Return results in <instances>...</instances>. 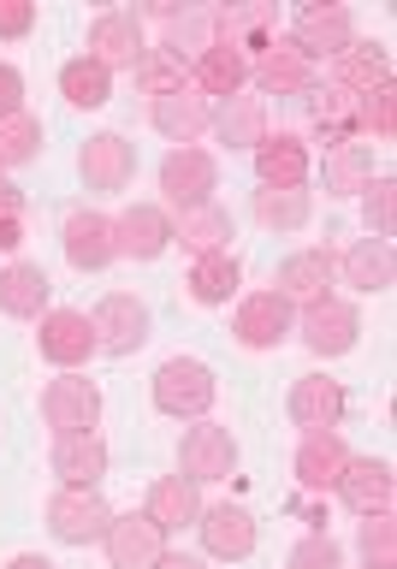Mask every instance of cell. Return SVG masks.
<instances>
[{"mask_svg":"<svg viewBox=\"0 0 397 569\" xmlns=\"http://www.w3.org/2000/svg\"><path fill=\"white\" fill-rule=\"evenodd\" d=\"M155 409L172 421H208L214 398H220V380H214L208 362H196V356H172V362L155 368Z\"/></svg>","mask_w":397,"mask_h":569,"instance_id":"1","label":"cell"},{"mask_svg":"<svg viewBox=\"0 0 397 569\" xmlns=\"http://www.w3.org/2000/svg\"><path fill=\"white\" fill-rule=\"evenodd\" d=\"M214 190H220V160H214L202 142L167 149V160H160V208L167 213L202 208V202H214Z\"/></svg>","mask_w":397,"mask_h":569,"instance_id":"2","label":"cell"},{"mask_svg":"<svg viewBox=\"0 0 397 569\" xmlns=\"http://www.w3.org/2000/svg\"><path fill=\"white\" fill-rule=\"evenodd\" d=\"M113 516L119 510L101 498V487H60L48 498V533L60 546H101V533Z\"/></svg>","mask_w":397,"mask_h":569,"instance_id":"3","label":"cell"},{"mask_svg":"<svg viewBox=\"0 0 397 569\" xmlns=\"http://www.w3.org/2000/svg\"><path fill=\"white\" fill-rule=\"evenodd\" d=\"M297 338L309 356H320V362H338V356H350L363 345V309L345 297H327V302H315V309L297 315Z\"/></svg>","mask_w":397,"mask_h":569,"instance_id":"4","label":"cell"},{"mask_svg":"<svg viewBox=\"0 0 397 569\" xmlns=\"http://www.w3.org/2000/svg\"><path fill=\"white\" fill-rule=\"evenodd\" d=\"M101 551H107V563H113V569H160V558L172 551V533L160 528L149 510H125V516L107 522Z\"/></svg>","mask_w":397,"mask_h":569,"instance_id":"5","label":"cell"},{"mask_svg":"<svg viewBox=\"0 0 397 569\" xmlns=\"http://www.w3.org/2000/svg\"><path fill=\"white\" fill-rule=\"evenodd\" d=\"M178 475L196 480V487H214V480L238 475V439L220 421H190L185 439H178Z\"/></svg>","mask_w":397,"mask_h":569,"instance_id":"6","label":"cell"},{"mask_svg":"<svg viewBox=\"0 0 397 569\" xmlns=\"http://www.w3.org/2000/svg\"><path fill=\"white\" fill-rule=\"evenodd\" d=\"M78 178H83L89 196L131 190V178H137V142L125 137V131H96L78 149Z\"/></svg>","mask_w":397,"mask_h":569,"instance_id":"7","label":"cell"},{"mask_svg":"<svg viewBox=\"0 0 397 569\" xmlns=\"http://www.w3.org/2000/svg\"><path fill=\"white\" fill-rule=\"evenodd\" d=\"M231 338H238L244 350H279V345L297 338V309L279 291H249V297H238Z\"/></svg>","mask_w":397,"mask_h":569,"instance_id":"8","label":"cell"},{"mask_svg":"<svg viewBox=\"0 0 397 569\" xmlns=\"http://www.w3.org/2000/svg\"><path fill=\"white\" fill-rule=\"evenodd\" d=\"M315 78H320V66L291 42V36H267L261 53L249 60V83H256V96H291L297 101Z\"/></svg>","mask_w":397,"mask_h":569,"instance_id":"9","label":"cell"},{"mask_svg":"<svg viewBox=\"0 0 397 569\" xmlns=\"http://www.w3.org/2000/svg\"><path fill=\"white\" fill-rule=\"evenodd\" d=\"M36 327H42L36 332V350H42V362H53L60 373H83L89 356H101L96 327H89L83 309H48Z\"/></svg>","mask_w":397,"mask_h":569,"instance_id":"10","label":"cell"},{"mask_svg":"<svg viewBox=\"0 0 397 569\" xmlns=\"http://www.w3.org/2000/svg\"><path fill=\"white\" fill-rule=\"evenodd\" d=\"M89 327H96V345L107 356H137L142 345H149V302H142L137 291H107L96 302V315H89Z\"/></svg>","mask_w":397,"mask_h":569,"instance_id":"11","label":"cell"},{"mask_svg":"<svg viewBox=\"0 0 397 569\" xmlns=\"http://www.w3.org/2000/svg\"><path fill=\"white\" fill-rule=\"evenodd\" d=\"M285 36H291L315 66L320 60L333 66L338 53L356 42V18H350V7H338V0H327V7L315 0V7H297V18H291V30H285Z\"/></svg>","mask_w":397,"mask_h":569,"instance_id":"12","label":"cell"},{"mask_svg":"<svg viewBox=\"0 0 397 569\" xmlns=\"http://www.w3.org/2000/svg\"><path fill=\"white\" fill-rule=\"evenodd\" d=\"M42 421L53 433H96L101 427V386L83 373H60L42 386Z\"/></svg>","mask_w":397,"mask_h":569,"instance_id":"13","label":"cell"},{"mask_svg":"<svg viewBox=\"0 0 397 569\" xmlns=\"http://www.w3.org/2000/svg\"><path fill=\"white\" fill-rule=\"evenodd\" d=\"M333 279H338V256L333 249H291L274 273V291L291 302V309H315V302L333 297Z\"/></svg>","mask_w":397,"mask_h":569,"instance_id":"14","label":"cell"},{"mask_svg":"<svg viewBox=\"0 0 397 569\" xmlns=\"http://www.w3.org/2000/svg\"><path fill=\"white\" fill-rule=\"evenodd\" d=\"M113 249L119 261H160L172 249V213L160 202H131L113 213Z\"/></svg>","mask_w":397,"mask_h":569,"instance_id":"15","label":"cell"},{"mask_svg":"<svg viewBox=\"0 0 397 569\" xmlns=\"http://www.w3.org/2000/svg\"><path fill=\"white\" fill-rule=\"evenodd\" d=\"M196 533H202V551L220 563H244V558H256V546H261V528L244 505H202Z\"/></svg>","mask_w":397,"mask_h":569,"instance_id":"16","label":"cell"},{"mask_svg":"<svg viewBox=\"0 0 397 569\" xmlns=\"http://www.w3.org/2000/svg\"><path fill=\"white\" fill-rule=\"evenodd\" d=\"M285 416L302 433H327V427L345 421V380H333V373H297L291 391H285Z\"/></svg>","mask_w":397,"mask_h":569,"instance_id":"17","label":"cell"},{"mask_svg":"<svg viewBox=\"0 0 397 569\" xmlns=\"http://www.w3.org/2000/svg\"><path fill=\"white\" fill-rule=\"evenodd\" d=\"M333 492L345 498L350 516H391V505H397V475H391L386 457H350Z\"/></svg>","mask_w":397,"mask_h":569,"instance_id":"18","label":"cell"},{"mask_svg":"<svg viewBox=\"0 0 397 569\" xmlns=\"http://www.w3.org/2000/svg\"><path fill=\"white\" fill-rule=\"evenodd\" d=\"M60 249H66V261L78 267V273H101V267H113L119 261V249H113V213H101V208L66 213Z\"/></svg>","mask_w":397,"mask_h":569,"instance_id":"19","label":"cell"},{"mask_svg":"<svg viewBox=\"0 0 397 569\" xmlns=\"http://www.w3.org/2000/svg\"><path fill=\"white\" fill-rule=\"evenodd\" d=\"M249 160H256V178L267 190L309 184V172H315V154H309V137L302 131H267L256 149H249Z\"/></svg>","mask_w":397,"mask_h":569,"instance_id":"20","label":"cell"},{"mask_svg":"<svg viewBox=\"0 0 397 569\" xmlns=\"http://www.w3.org/2000/svg\"><path fill=\"white\" fill-rule=\"evenodd\" d=\"M142 48H149L142 12H101L96 24H89V42H83V53L107 71H131L142 60Z\"/></svg>","mask_w":397,"mask_h":569,"instance_id":"21","label":"cell"},{"mask_svg":"<svg viewBox=\"0 0 397 569\" xmlns=\"http://www.w3.org/2000/svg\"><path fill=\"white\" fill-rule=\"evenodd\" d=\"M350 457H356V451L345 445V433H338V427H327V433H302L297 457H291V475H297L302 492H333Z\"/></svg>","mask_w":397,"mask_h":569,"instance_id":"22","label":"cell"},{"mask_svg":"<svg viewBox=\"0 0 397 569\" xmlns=\"http://www.w3.org/2000/svg\"><path fill=\"white\" fill-rule=\"evenodd\" d=\"M107 439L101 433H53V451H48V469L60 487H101L107 475Z\"/></svg>","mask_w":397,"mask_h":569,"instance_id":"23","label":"cell"},{"mask_svg":"<svg viewBox=\"0 0 397 569\" xmlns=\"http://www.w3.org/2000/svg\"><path fill=\"white\" fill-rule=\"evenodd\" d=\"M208 131H214V142H220V149L249 154V149L267 137V101L256 96V89H244V96H231V101H214Z\"/></svg>","mask_w":397,"mask_h":569,"instance_id":"24","label":"cell"},{"mask_svg":"<svg viewBox=\"0 0 397 569\" xmlns=\"http://www.w3.org/2000/svg\"><path fill=\"white\" fill-rule=\"evenodd\" d=\"M208 119H214V101H202L196 89H172V96L149 101V124L172 149H190V142L208 137Z\"/></svg>","mask_w":397,"mask_h":569,"instance_id":"25","label":"cell"},{"mask_svg":"<svg viewBox=\"0 0 397 569\" xmlns=\"http://www.w3.org/2000/svg\"><path fill=\"white\" fill-rule=\"evenodd\" d=\"M190 89L202 101H231L249 89V53L231 42H214L202 60H190Z\"/></svg>","mask_w":397,"mask_h":569,"instance_id":"26","label":"cell"},{"mask_svg":"<svg viewBox=\"0 0 397 569\" xmlns=\"http://www.w3.org/2000/svg\"><path fill=\"white\" fill-rule=\"evenodd\" d=\"M297 107H302V124H309L315 137H327V149H333V142H345V137H356V96H345L338 83L315 78L297 96Z\"/></svg>","mask_w":397,"mask_h":569,"instance_id":"27","label":"cell"},{"mask_svg":"<svg viewBox=\"0 0 397 569\" xmlns=\"http://www.w3.org/2000/svg\"><path fill=\"white\" fill-rule=\"evenodd\" d=\"M338 279L363 297H386L397 284V249L380 243V238H356L345 256H338Z\"/></svg>","mask_w":397,"mask_h":569,"instance_id":"28","label":"cell"},{"mask_svg":"<svg viewBox=\"0 0 397 569\" xmlns=\"http://www.w3.org/2000/svg\"><path fill=\"white\" fill-rule=\"evenodd\" d=\"M327 83H338L345 96H374V89H386L391 83V48L386 42H363V36H356V42L333 60V78Z\"/></svg>","mask_w":397,"mask_h":569,"instance_id":"29","label":"cell"},{"mask_svg":"<svg viewBox=\"0 0 397 569\" xmlns=\"http://www.w3.org/2000/svg\"><path fill=\"white\" fill-rule=\"evenodd\" d=\"M53 297V279L36 261H7L0 267V315L7 320H42Z\"/></svg>","mask_w":397,"mask_h":569,"instance_id":"30","label":"cell"},{"mask_svg":"<svg viewBox=\"0 0 397 569\" xmlns=\"http://www.w3.org/2000/svg\"><path fill=\"white\" fill-rule=\"evenodd\" d=\"M231 238H238V226H231V213L220 202H202V208H185L172 220V243H185L196 261L202 256H220V249H231Z\"/></svg>","mask_w":397,"mask_h":569,"instance_id":"31","label":"cell"},{"mask_svg":"<svg viewBox=\"0 0 397 569\" xmlns=\"http://www.w3.org/2000/svg\"><path fill=\"white\" fill-rule=\"evenodd\" d=\"M368 178H374V149L363 137L333 142L327 160H320V184H327V196H363Z\"/></svg>","mask_w":397,"mask_h":569,"instance_id":"32","label":"cell"},{"mask_svg":"<svg viewBox=\"0 0 397 569\" xmlns=\"http://www.w3.org/2000/svg\"><path fill=\"white\" fill-rule=\"evenodd\" d=\"M142 510H149L167 533L196 528V516H202V487L185 480V475H160L155 487H149V505H142Z\"/></svg>","mask_w":397,"mask_h":569,"instance_id":"33","label":"cell"},{"mask_svg":"<svg viewBox=\"0 0 397 569\" xmlns=\"http://www.w3.org/2000/svg\"><path fill=\"white\" fill-rule=\"evenodd\" d=\"M315 220V190L309 184H291V190H256V226L261 231H279V238H291Z\"/></svg>","mask_w":397,"mask_h":569,"instance_id":"34","label":"cell"},{"mask_svg":"<svg viewBox=\"0 0 397 569\" xmlns=\"http://www.w3.org/2000/svg\"><path fill=\"white\" fill-rule=\"evenodd\" d=\"M190 297L202 302V309H226L231 297H238V284H244V261L231 256V249H220V256H202V261H190Z\"/></svg>","mask_w":397,"mask_h":569,"instance_id":"35","label":"cell"},{"mask_svg":"<svg viewBox=\"0 0 397 569\" xmlns=\"http://www.w3.org/2000/svg\"><path fill=\"white\" fill-rule=\"evenodd\" d=\"M214 24H220V42L244 48L249 60H256L267 36H279V30H274V24H279V12H274V7H261V0H249V7H226V12H214Z\"/></svg>","mask_w":397,"mask_h":569,"instance_id":"36","label":"cell"},{"mask_svg":"<svg viewBox=\"0 0 397 569\" xmlns=\"http://www.w3.org/2000/svg\"><path fill=\"white\" fill-rule=\"evenodd\" d=\"M60 96H66L71 107H83V113H96V107L113 101V71L96 66L89 53H78V60L60 66Z\"/></svg>","mask_w":397,"mask_h":569,"instance_id":"37","label":"cell"},{"mask_svg":"<svg viewBox=\"0 0 397 569\" xmlns=\"http://www.w3.org/2000/svg\"><path fill=\"white\" fill-rule=\"evenodd\" d=\"M131 78H137V89H142L149 101H160V96H172V89H190V66L178 60L172 48L149 42V48H142V60L131 66Z\"/></svg>","mask_w":397,"mask_h":569,"instance_id":"38","label":"cell"},{"mask_svg":"<svg viewBox=\"0 0 397 569\" xmlns=\"http://www.w3.org/2000/svg\"><path fill=\"white\" fill-rule=\"evenodd\" d=\"M214 42H220V24H214V12H208V7H185V12H178L172 24H167V36H160V48H172L185 66H190V60H202Z\"/></svg>","mask_w":397,"mask_h":569,"instance_id":"39","label":"cell"},{"mask_svg":"<svg viewBox=\"0 0 397 569\" xmlns=\"http://www.w3.org/2000/svg\"><path fill=\"white\" fill-rule=\"evenodd\" d=\"M42 142H48V131H42V119L30 113H12V119H0V172L7 167H30L36 154H42Z\"/></svg>","mask_w":397,"mask_h":569,"instance_id":"40","label":"cell"},{"mask_svg":"<svg viewBox=\"0 0 397 569\" xmlns=\"http://www.w3.org/2000/svg\"><path fill=\"white\" fill-rule=\"evenodd\" d=\"M363 220H368V238L391 243V231H397V178H391V172H374V178H368V190H363Z\"/></svg>","mask_w":397,"mask_h":569,"instance_id":"41","label":"cell"},{"mask_svg":"<svg viewBox=\"0 0 397 569\" xmlns=\"http://www.w3.org/2000/svg\"><path fill=\"white\" fill-rule=\"evenodd\" d=\"M356 137H397V83L374 89V96H356Z\"/></svg>","mask_w":397,"mask_h":569,"instance_id":"42","label":"cell"},{"mask_svg":"<svg viewBox=\"0 0 397 569\" xmlns=\"http://www.w3.org/2000/svg\"><path fill=\"white\" fill-rule=\"evenodd\" d=\"M285 569H345V546H338L327 528H315V533H302V540L291 546Z\"/></svg>","mask_w":397,"mask_h":569,"instance_id":"43","label":"cell"},{"mask_svg":"<svg viewBox=\"0 0 397 569\" xmlns=\"http://www.w3.org/2000/svg\"><path fill=\"white\" fill-rule=\"evenodd\" d=\"M356 551H363V563H397V522L391 516H363L356 522Z\"/></svg>","mask_w":397,"mask_h":569,"instance_id":"44","label":"cell"},{"mask_svg":"<svg viewBox=\"0 0 397 569\" xmlns=\"http://www.w3.org/2000/svg\"><path fill=\"white\" fill-rule=\"evenodd\" d=\"M36 30V0H0V42H24Z\"/></svg>","mask_w":397,"mask_h":569,"instance_id":"45","label":"cell"},{"mask_svg":"<svg viewBox=\"0 0 397 569\" xmlns=\"http://www.w3.org/2000/svg\"><path fill=\"white\" fill-rule=\"evenodd\" d=\"M12 113H24V71L0 60V119H12Z\"/></svg>","mask_w":397,"mask_h":569,"instance_id":"46","label":"cell"},{"mask_svg":"<svg viewBox=\"0 0 397 569\" xmlns=\"http://www.w3.org/2000/svg\"><path fill=\"white\" fill-rule=\"evenodd\" d=\"M0 249L18 261V249H24V213H18V220H0Z\"/></svg>","mask_w":397,"mask_h":569,"instance_id":"47","label":"cell"},{"mask_svg":"<svg viewBox=\"0 0 397 569\" xmlns=\"http://www.w3.org/2000/svg\"><path fill=\"white\" fill-rule=\"evenodd\" d=\"M18 213H24V190L0 178V220H18Z\"/></svg>","mask_w":397,"mask_h":569,"instance_id":"48","label":"cell"},{"mask_svg":"<svg viewBox=\"0 0 397 569\" xmlns=\"http://www.w3.org/2000/svg\"><path fill=\"white\" fill-rule=\"evenodd\" d=\"M7 569H60V563H53V558H42V551H18V558H12Z\"/></svg>","mask_w":397,"mask_h":569,"instance_id":"49","label":"cell"},{"mask_svg":"<svg viewBox=\"0 0 397 569\" xmlns=\"http://www.w3.org/2000/svg\"><path fill=\"white\" fill-rule=\"evenodd\" d=\"M160 569H208V563L190 558V551H167V558H160Z\"/></svg>","mask_w":397,"mask_h":569,"instance_id":"50","label":"cell"},{"mask_svg":"<svg viewBox=\"0 0 397 569\" xmlns=\"http://www.w3.org/2000/svg\"><path fill=\"white\" fill-rule=\"evenodd\" d=\"M363 569H397V563H363Z\"/></svg>","mask_w":397,"mask_h":569,"instance_id":"51","label":"cell"}]
</instances>
